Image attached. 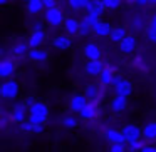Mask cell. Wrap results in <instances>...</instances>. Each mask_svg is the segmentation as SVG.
Returning a JSON list of instances; mask_svg holds the SVG:
<instances>
[{"mask_svg":"<svg viewBox=\"0 0 156 152\" xmlns=\"http://www.w3.org/2000/svg\"><path fill=\"white\" fill-rule=\"evenodd\" d=\"M35 102H37V100H35V99H34V97H27V99H25V100H24V104H25V105H27V107H29V109H30V107H32V105H34V104H35Z\"/></svg>","mask_w":156,"mask_h":152,"instance_id":"8d00e7d4","label":"cell"},{"mask_svg":"<svg viewBox=\"0 0 156 152\" xmlns=\"http://www.w3.org/2000/svg\"><path fill=\"white\" fill-rule=\"evenodd\" d=\"M128 35V32H126V27H122V25H118V27H112L111 34H109V40L114 42V44H119V42L122 40V39Z\"/></svg>","mask_w":156,"mask_h":152,"instance_id":"44dd1931","label":"cell"},{"mask_svg":"<svg viewBox=\"0 0 156 152\" xmlns=\"http://www.w3.org/2000/svg\"><path fill=\"white\" fill-rule=\"evenodd\" d=\"M61 122H62V125H64V127H67V129L77 127V119H76L74 115H64Z\"/></svg>","mask_w":156,"mask_h":152,"instance_id":"4316f807","label":"cell"},{"mask_svg":"<svg viewBox=\"0 0 156 152\" xmlns=\"http://www.w3.org/2000/svg\"><path fill=\"white\" fill-rule=\"evenodd\" d=\"M79 115H81L84 120L96 119V115H98V104H96V100H89L87 104L82 107V110L79 112Z\"/></svg>","mask_w":156,"mask_h":152,"instance_id":"8fae6325","label":"cell"},{"mask_svg":"<svg viewBox=\"0 0 156 152\" xmlns=\"http://www.w3.org/2000/svg\"><path fill=\"white\" fill-rule=\"evenodd\" d=\"M149 25H153V27H156V14L151 17V20H149Z\"/></svg>","mask_w":156,"mask_h":152,"instance_id":"60d3db41","label":"cell"},{"mask_svg":"<svg viewBox=\"0 0 156 152\" xmlns=\"http://www.w3.org/2000/svg\"><path fill=\"white\" fill-rule=\"evenodd\" d=\"M106 140H108L109 144H119V142H124L126 144L122 130H119V129H108V130H106Z\"/></svg>","mask_w":156,"mask_h":152,"instance_id":"d6986e66","label":"cell"},{"mask_svg":"<svg viewBox=\"0 0 156 152\" xmlns=\"http://www.w3.org/2000/svg\"><path fill=\"white\" fill-rule=\"evenodd\" d=\"M87 2L89 0H69V7L74 8V10H84Z\"/></svg>","mask_w":156,"mask_h":152,"instance_id":"f1b7e54d","label":"cell"},{"mask_svg":"<svg viewBox=\"0 0 156 152\" xmlns=\"http://www.w3.org/2000/svg\"><path fill=\"white\" fill-rule=\"evenodd\" d=\"M144 142H148L146 139H139V140L128 142V152H141V149L144 147Z\"/></svg>","mask_w":156,"mask_h":152,"instance_id":"d4e9b609","label":"cell"},{"mask_svg":"<svg viewBox=\"0 0 156 152\" xmlns=\"http://www.w3.org/2000/svg\"><path fill=\"white\" fill-rule=\"evenodd\" d=\"M112 87H114V94H118V95L129 97V95L133 94V84L128 80V79H121V80H119L116 85H112Z\"/></svg>","mask_w":156,"mask_h":152,"instance_id":"7c38bea8","label":"cell"},{"mask_svg":"<svg viewBox=\"0 0 156 152\" xmlns=\"http://www.w3.org/2000/svg\"><path fill=\"white\" fill-rule=\"evenodd\" d=\"M84 94H86V97L89 99V100H96V99L99 97V89L96 87V85H87L86 87V90H84Z\"/></svg>","mask_w":156,"mask_h":152,"instance_id":"484cf974","label":"cell"},{"mask_svg":"<svg viewBox=\"0 0 156 152\" xmlns=\"http://www.w3.org/2000/svg\"><path fill=\"white\" fill-rule=\"evenodd\" d=\"M27 105L22 102V104H15L14 105V109H12V112H10V120L12 122H15V124H22L24 120H27Z\"/></svg>","mask_w":156,"mask_h":152,"instance_id":"277c9868","label":"cell"},{"mask_svg":"<svg viewBox=\"0 0 156 152\" xmlns=\"http://www.w3.org/2000/svg\"><path fill=\"white\" fill-rule=\"evenodd\" d=\"M94 4H96V0H89L87 4H86V7H84L86 14H89V12H92V10H94Z\"/></svg>","mask_w":156,"mask_h":152,"instance_id":"d590c367","label":"cell"},{"mask_svg":"<svg viewBox=\"0 0 156 152\" xmlns=\"http://www.w3.org/2000/svg\"><path fill=\"white\" fill-rule=\"evenodd\" d=\"M44 2L42 0H27V12L30 15H37L44 10Z\"/></svg>","mask_w":156,"mask_h":152,"instance_id":"603a6c76","label":"cell"},{"mask_svg":"<svg viewBox=\"0 0 156 152\" xmlns=\"http://www.w3.org/2000/svg\"><path fill=\"white\" fill-rule=\"evenodd\" d=\"M52 45H54V49H57V50H67V49L72 47V39L71 35H57V37L52 40Z\"/></svg>","mask_w":156,"mask_h":152,"instance_id":"5bb4252c","label":"cell"},{"mask_svg":"<svg viewBox=\"0 0 156 152\" xmlns=\"http://www.w3.org/2000/svg\"><path fill=\"white\" fill-rule=\"evenodd\" d=\"M141 152H156V145H144Z\"/></svg>","mask_w":156,"mask_h":152,"instance_id":"f35d334b","label":"cell"},{"mask_svg":"<svg viewBox=\"0 0 156 152\" xmlns=\"http://www.w3.org/2000/svg\"><path fill=\"white\" fill-rule=\"evenodd\" d=\"M37 30H44V25H42L41 22H35L34 29H32V32H37Z\"/></svg>","mask_w":156,"mask_h":152,"instance_id":"ab89813d","label":"cell"},{"mask_svg":"<svg viewBox=\"0 0 156 152\" xmlns=\"http://www.w3.org/2000/svg\"><path fill=\"white\" fill-rule=\"evenodd\" d=\"M92 32V27L91 25H87L86 22L81 20V30H79V34H81V37H86V35H89Z\"/></svg>","mask_w":156,"mask_h":152,"instance_id":"d6a6232c","label":"cell"},{"mask_svg":"<svg viewBox=\"0 0 156 152\" xmlns=\"http://www.w3.org/2000/svg\"><path fill=\"white\" fill-rule=\"evenodd\" d=\"M114 77H116V74L112 72V69L104 67V70L99 75V82H101V85H104V87H109V85L114 84Z\"/></svg>","mask_w":156,"mask_h":152,"instance_id":"ffe728a7","label":"cell"},{"mask_svg":"<svg viewBox=\"0 0 156 152\" xmlns=\"http://www.w3.org/2000/svg\"><path fill=\"white\" fill-rule=\"evenodd\" d=\"M102 4L106 5V8H108V10H116V8L121 7L122 0H102Z\"/></svg>","mask_w":156,"mask_h":152,"instance_id":"f546056e","label":"cell"},{"mask_svg":"<svg viewBox=\"0 0 156 152\" xmlns=\"http://www.w3.org/2000/svg\"><path fill=\"white\" fill-rule=\"evenodd\" d=\"M109 152H128V147H126L124 142H119V144H111Z\"/></svg>","mask_w":156,"mask_h":152,"instance_id":"1f68e13d","label":"cell"},{"mask_svg":"<svg viewBox=\"0 0 156 152\" xmlns=\"http://www.w3.org/2000/svg\"><path fill=\"white\" fill-rule=\"evenodd\" d=\"M32 127H34V124H32L29 119H27V120H24V122L20 124V130H22V132H32Z\"/></svg>","mask_w":156,"mask_h":152,"instance_id":"836d02e7","label":"cell"},{"mask_svg":"<svg viewBox=\"0 0 156 152\" xmlns=\"http://www.w3.org/2000/svg\"><path fill=\"white\" fill-rule=\"evenodd\" d=\"M29 50H30V47H29L27 42H19V44H15L12 47L14 55H25V54H29Z\"/></svg>","mask_w":156,"mask_h":152,"instance_id":"cb8c5ba5","label":"cell"},{"mask_svg":"<svg viewBox=\"0 0 156 152\" xmlns=\"http://www.w3.org/2000/svg\"><path fill=\"white\" fill-rule=\"evenodd\" d=\"M64 30H66V34L67 35H77L79 34V30H81V22L77 20V19H72V17H69V19H66L64 20Z\"/></svg>","mask_w":156,"mask_h":152,"instance_id":"9a60e30c","label":"cell"},{"mask_svg":"<svg viewBox=\"0 0 156 152\" xmlns=\"http://www.w3.org/2000/svg\"><path fill=\"white\" fill-rule=\"evenodd\" d=\"M126 2H136V0H126Z\"/></svg>","mask_w":156,"mask_h":152,"instance_id":"f6af8a7d","label":"cell"},{"mask_svg":"<svg viewBox=\"0 0 156 152\" xmlns=\"http://www.w3.org/2000/svg\"><path fill=\"white\" fill-rule=\"evenodd\" d=\"M82 54H84V57L87 59V60H101V57H102L101 49H99V45L94 44V42L86 44L84 49H82Z\"/></svg>","mask_w":156,"mask_h":152,"instance_id":"8992f818","label":"cell"},{"mask_svg":"<svg viewBox=\"0 0 156 152\" xmlns=\"http://www.w3.org/2000/svg\"><path fill=\"white\" fill-rule=\"evenodd\" d=\"M29 115L39 117V119H42V122H45V120H47V117H49V105L45 104V102L37 100L30 109H29Z\"/></svg>","mask_w":156,"mask_h":152,"instance_id":"5b68a950","label":"cell"},{"mask_svg":"<svg viewBox=\"0 0 156 152\" xmlns=\"http://www.w3.org/2000/svg\"><path fill=\"white\" fill-rule=\"evenodd\" d=\"M44 19L51 27H59V25H64V14L59 7H51V8H45L44 12Z\"/></svg>","mask_w":156,"mask_h":152,"instance_id":"7a4b0ae2","label":"cell"},{"mask_svg":"<svg viewBox=\"0 0 156 152\" xmlns=\"http://www.w3.org/2000/svg\"><path fill=\"white\" fill-rule=\"evenodd\" d=\"M99 20H101V17H99V15H96V14H86L84 19H82V22H86V24L91 25V27H94Z\"/></svg>","mask_w":156,"mask_h":152,"instance_id":"83f0119b","label":"cell"},{"mask_svg":"<svg viewBox=\"0 0 156 152\" xmlns=\"http://www.w3.org/2000/svg\"><path fill=\"white\" fill-rule=\"evenodd\" d=\"M121 130H122V135H124V139H126V144L143 139V129L136 124H126Z\"/></svg>","mask_w":156,"mask_h":152,"instance_id":"3957f363","label":"cell"},{"mask_svg":"<svg viewBox=\"0 0 156 152\" xmlns=\"http://www.w3.org/2000/svg\"><path fill=\"white\" fill-rule=\"evenodd\" d=\"M42 132H44V124H34L32 134H42Z\"/></svg>","mask_w":156,"mask_h":152,"instance_id":"e575fe53","label":"cell"},{"mask_svg":"<svg viewBox=\"0 0 156 152\" xmlns=\"http://www.w3.org/2000/svg\"><path fill=\"white\" fill-rule=\"evenodd\" d=\"M143 139L146 140H156V120H151L143 127Z\"/></svg>","mask_w":156,"mask_h":152,"instance_id":"7402d4cb","label":"cell"},{"mask_svg":"<svg viewBox=\"0 0 156 152\" xmlns=\"http://www.w3.org/2000/svg\"><path fill=\"white\" fill-rule=\"evenodd\" d=\"M27 55H29V59H30L32 62H39V64H42V62H45L49 59V52L44 50V49H41V47L30 49Z\"/></svg>","mask_w":156,"mask_h":152,"instance_id":"e0dca14e","label":"cell"},{"mask_svg":"<svg viewBox=\"0 0 156 152\" xmlns=\"http://www.w3.org/2000/svg\"><path fill=\"white\" fill-rule=\"evenodd\" d=\"M9 4V0H0V5H7Z\"/></svg>","mask_w":156,"mask_h":152,"instance_id":"7bdbcfd3","label":"cell"},{"mask_svg":"<svg viewBox=\"0 0 156 152\" xmlns=\"http://www.w3.org/2000/svg\"><path fill=\"white\" fill-rule=\"evenodd\" d=\"M15 69H17V64H15L12 59H2V60H0V77L2 79L12 77Z\"/></svg>","mask_w":156,"mask_h":152,"instance_id":"ba28073f","label":"cell"},{"mask_svg":"<svg viewBox=\"0 0 156 152\" xmlns=\"http://www.w3.org/2000/svg\"><path fill=\"white\" fill-rule=\"evenodd\" d=\"M42 2H44V7H45V8L55 7V0H42Z\"/></svg>","mask_w":156,"mask_h":152,"instance_id":"74e56055","label":"cell"},{"mask_svg":"<svg viewBox=\"0 0 156 152\" xmlns=\"http://www.w3.org/2000/svg\"><path fill=\"white\" fill-rule=\"evenodd\" d=\"M146 39H148L151 44H156V27L148 25V29H146Z\"/></svg>","mask_w":156,"mask_h":152,"instance_id":"4dcf8cb0","label":"cell"},{"mask_svg":"<svg viewBox=\"0 0 156 152\" xmlns=\"http://www.w3.org/2000/svg\"><path fill=\"white\" fill-rule=\"evenodd\" d=\"M87 102H89V99L86 97V94H74L71 97V100H69V109L72 112H76V114H79Z\"/></svg>","mask_w":156,"mask_h":152,"instance_id":"52a82bcc","label":"cell"},{"mask_svg":"<svg viewBox=\"0 0 156 152\" xmlns=\"http://www.w3.org/2000/svg\"><path fill=\"white\" fill-rule=\"evenodd\" d=\"M136 44H138V40H136L134 35H126L118 45H119V50H121L122 54H131V52H134Z\"/></svg>","mask_w":156,"mask_h":152,"instance_id":"4fadbf2b","label":"cell"},{"mask_svg":"<svg viewBox=\"0 0 156 152\" xmlns=\"http://www.w3.org/2000/svg\"><path fill=\"white\" fill-rule=\"evenodd\" d=\"M44 42H45L44 30H37V32H32V34H30L27 44H29V47H30V49H37V47H42Z\"/></svg>","mask_w":156,"mask_h":152,"instance_id":"ac0fdd59","label":"cell"},{"mask_svg":"<svg viewBox=\"0 0 156 152\" xmlns=\"http://www.w3.org/2000/svg\"><path fill=\"white\" fill-rule=\"evenodd\" d=\"M136 4H139V5H146V4H149V0H136Z\"/></svg>","mask_w":156,"mask_h":152,"instance_id":"b9f144b4","label":"cell"},{"mask_svg":"<svg viewBox=\"0 0 156 152\" xmlns=\"http://www.w3.org/2000/svg\"><path fill=\"white\" fill-rule=\"evenodd\" d=\"M126 107H128V97L114 94V97L109 102V109H111L112 112H116V114H121L122 110H126Z\"/></svg>","mask_w":156,"mask_h":152,"instance_id":"9c48e42d","label":"cell"},{"mask_svg":"<svg viewBox=\"0 0 156 152\" xmlns=\"http://www.w3.org/2000/svg\"><path fill=\"white\" fill-rule=\"evenodd\" d=\"M84 70H86V74H87L89 77H99L101 72L104 70V65H102L101 60H87Z\"/></svg>","mask_w":156,"mask_h":152,"instance_id":"30bf717a","label":"cell"},{"mask_svg":"<svg viewBox=\"0 0 156 152\" xmlns=\"http://www.w3.org/2000/svg\"><path fill=\"white\" fill-rule=\"evenodd\" d=\"M111 30H112L111 24H109V22H106V20H99L98 24L92 27V32H94L98 37H109Z\"/></svg>","mask_w":156,"mask_h":152,"instance_id":"2e32d148","label":"cell"},{"mask_svg":"<svg viewBox=\"0 0 156 152\" xmlns=\"http://www.w3.org/2000/svg\"><path fill=\"white\" fill-rule=\"evenodd\" d=\"M19 92H20L19 84L15 80H10V79H5L4 84L0 85V95H2V99L14 100V99H17Z\"/></svg>","mask_w":156,"mask_h":152,"instance_id":"6da1fadb","label":"cell"},{"mask_svg":"<svg viewBox=\"0 0 156 152\" xmlns=\"http://www.w3.org/2000/svg\"><path fill=\"white\" fill-rule=\"evenodd\" d=\"M149 4H153V5H156V0H149Z\"/></svg>","mask_w":156,"mask_h":152,"instance_id":"ee69618b","label":"cell"}]
</instances>
